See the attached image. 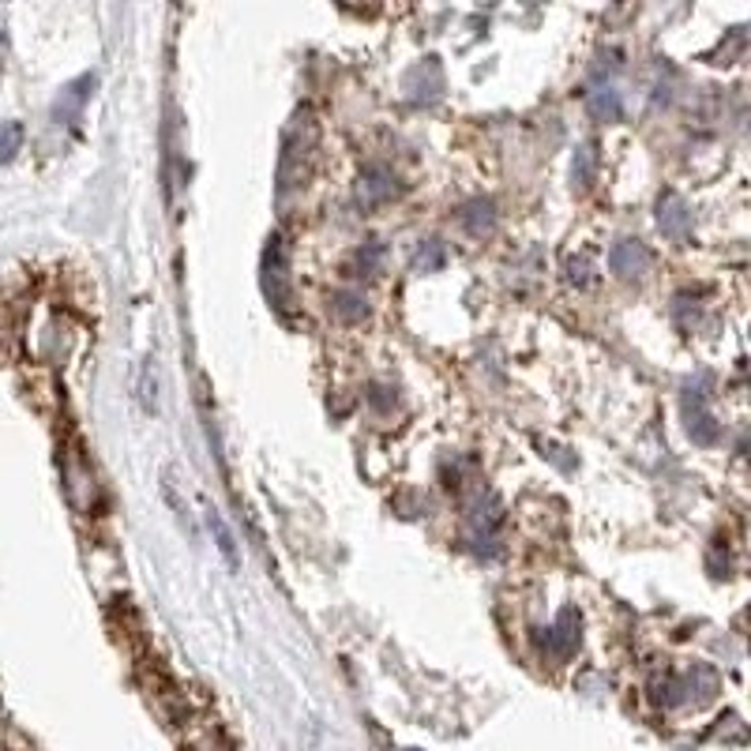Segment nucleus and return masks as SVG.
Here are the masks:
<instances>
[{"label": "nucleus", "instance_id": "13", "mask_svg": "<svg viewBox=\"0 0 751 751\" xmlns=\"http://www.w3.org/2000/svg\"><path fill=\"white\" fill-rule=\"evenodd\" d=\"M87 87H95V75H83V80H75L69 90L61 95V102H57L53 109V117L57 121H72L75 113H80V106H83V98H87Z\"/></svg>", "mask_w": 751, "mask_h": 751}, {"label": "nucleus", "instance_id": "16", "mask_svg": "<svg viewBox=\"0 0 751 751\" xmlns=\"http://www.w3.org/2000/svg\"><path fill=\"white\" fill-rule=\"evenodd\" d=\"M20 150H23V124L4 121L0 124V162H12Z\"/></svg>", "mask_w": 751, "mask_h": 751}, {"label": "nucleus", "instance_id": "11", "mask_svg": "<svg viewBox=\"0 0 751 751\" xmlns=\"http://www.w3.org/2000/svg\"><path fill=\"white\" fill-rule=\"evenodd\" d=\"M597 177V150L594 143H582V147L571 155V181H576L579 192H586Z\"/></svg>", "mask_w": 751, "mask_h": 751}, {"label": "nucleus", "instance_id": "7", "mask_svg": "<svg viewBox=\"0 0 751 751\" xmlns=\"http://www.w3.org/2000/svg\"><path fill=\"white\" fill-rule=\"evenodd\" d=\"M407 90H410L413 102H421V106L436 102V98H440V90H444L440 61H436V57H425V61H421L417 69L407 75Z\"/></svg>", "mask_w": 751, "mask_h": 751}, {"label": "nucleus", "instance_id": "2", "mask_svg": "<svg viewBox=\"0 0 751 751\" xmlns=\"http://www.w3.org/2000/svg\"><path fill=\"white\" fill-rule=\"evenodd\" d=\"M264 293L275 305V312L290 316L293 308V286H290V244L282 233H271L264 249Z\"/></svg>", "mask_w": 751, "mask_h": 751}, {"label": "nucleus", "instance_id": "12", "mask_svg": "<svg viewBox=\"0 0 751 751\" xmlns=\"http://www.w3.org/2000/svg\"><path fill=\"white\" fill-rule=\"evenodd\" d=\"M331 308H335V316H339L342 324H361V319L368 316V305H365V298H361L358 290H339L331 298Z\"/></svg>", "mask_w": 751, "mask_h": 751}, {"label": "nucleus", "instance_id": "6", "mask_svg": "<svg viewBox=\"0 0 751 751\" xmlns=\"http://www.w3.org/2000/svg\"><path fill=\"white\" fill-rule=\"evenodd\" d=\"M609 267L616 271V278H631V282H639L650 267H654V256H650V249L643 241L628 238V241H616L613 252H609Z\"/></svg>", "mask_w": 751, "mask_h": 751}, {"label": "nucleus", "instance_id": "9", "mask_svg": "<svg viewBox=\"0 0 751 751\" xmlns=\"http://www.w3.org/2000/svg\"><path fill=\"white\" fill-rule=\"evenodd\" d=\"M308 147H312V136L298 140V132H290L282 143V166H278V189H290V184H298L301 177H305V158H308Z\"/></svg>", "mask_w": 751, "mask_h": 751}, {"label": "nucleus", "instance_id": "17", "mask_svg": "<svg viewBox=\"0 0 751 751\" xmlns=\"http://www.w3.org/2000/svg\"><path fill=\"white\" fill-rule=\"evenodd\" d=\"M379 264H384V244H361V252L353 256V275L368 278L379 271Z\"/></svg>", "mask_w": 751, "mask_h": 751}, {"label": "nucleus", "instance_id": "5", "mask_svg": "<svg viewBox=\"0 0 751 751\" xmlns=\"http://www.w3.org/2000/svg\"><path fill=\"white\" fill-rule=\"evenodd\" d=\"M399 192H402L399 177L387 170V166H365V173H361V181H358V199H361V207H368V210L391 204Z\"/></svg>", "mask_w": 751, "mask_h": 751}, {"label": "nucleus", "instance_id": "14", "mask_svg": "<svg viewBox=\"0 0 751 751\" xmlns=\"http://www.w3.org/2000/svg\"><path fill=\"white\" fill-rule=\"evenodd\" d=\"M207 526H210V534H215V545H218V553L226 556V564H230V568H238V564H241L238 545H233L230 526H226V519H222V514H218L215 508L207 511Z\"/></svg>", "mask_w": 751, "mask_h": 751}, {"label": "nucleus", "instance_id": "8", "mask_svg": "<svg viewBox=\"0 0 751 751\" xmlns=\"http://www.w3.org/2000/svg\"><path fill=\"white\" fill-rule=\"evenodd\" d=\"M657 230L673 241H683L691 233V210L677 192H665V196L657 199Z\"/></svg>", "mask_w": 751, "mask_h": 751}, {"label": "nucleus", "instance_id": "1", "mask_svg": "<svg viewBox=\"0 0 751 751\" xmlns=\"http://www.w3.org/2000/svg\"><path fill=\"white\" fill-rule=\"evenodd\" d=\"M61 477H64V493H69V504L80 514H90L98 508V481L95 470H90L87 455H83L80 440H64L61 447Z\"/></svg>", "mask_w": 751, "mask_h": 751}, {"label": "nucleus", "instance_id": "10", "mask_svg": "<svg viewBox=\"0 0 751 751\" xmlns=\"http://www.w3.org/2000/svg\"><path fill=\"white\" fill-rule=\"evenodd\" d=\"M459 226L470 233V238H488V233L496 230L493 199H470V204L459 210Z\"/></svg>", "mask_w": 751, "mask_h": 751}, {"label": "nucleus", "instance_id": "15", "mask_svg": "<svg viewBox=\"0 0 751 751\" xmlns=\"http://www.w3.org/2000/svg\"><path fill=\"white\" fill-rule=\"evenodd\" d=\"M590 113H594L597 121H620L623 106H620V98H616V90H594V95H590Z\"/></svg>", "mask_w": 751, "mask_h": 751}, {"label": "nucleus", "instance_id": "3", "mask_svg": "<svg viewBox=\"0 0 751 751\" xmlns=\"http://www.w3.org/2000/svg\"><path fill=\"white\" fill-rule=\"evenodd\" d=\"M579 639H582V620H579V609H564L556 616V623L545 631L542 639H537V650L545 654V662L560 665L568 662L571 654L579 650Z\"/></svg>", "mask_w": 751, "mask_h": 751}, {"label": "nucleus", "instance_id": "19", "mask_svg": "<svg viewBox=\"0 0 751 751\" xmlns=\"http://www.w3.org/2000/svg\"><path fill=\"white\" fill-rule=\"evenodd\" d=\"M365 399H368V407H373L376 413H391V407H395V391L387 384H373Z\"/></svg>", "mask_w": 751, "mask_h": 751}, {"label": "nucleus", "instance_id": "18", "mask_svg": "<svg viewBox=\"0 0 751 751\" xmlns=\"http://www.w3.org/2000/svg\"><path fill=\"white\" fill-rule=\"evenodd\" d=\"M444 259H447L444 241H425L417 252V259H413V267H417V271H440Z\"/></svg>", "mask_w": 751, "mask_h": 751}, {"label": "nucleus", "instance_id": "4", "mask_svg": "<svg viewBox=\"0 0 751 751\" xmlns=\"http://www.w3.org/2000/svg\"><path fill=\"white\" fill-rule=\"evenodd\" d=\"M683 428H688L691 440L703 444V447H714L717 440H722V421H717L711 407H706L703 391L683 395Z\"/></svg>", "mask_w": 751, "mask_h": 751}]
</instances>
